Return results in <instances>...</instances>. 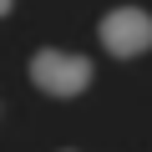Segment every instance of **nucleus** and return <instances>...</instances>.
I'll return each instance as SVG.
<instances>
[{"label": "nucleus", "mask_w": 152, "mask_h": 152, "mask_svg": "<svg viewBox=\"0 0 152 152\" xmlns=\"http://www.w3.org/2000/svg\"><path fill=\"white\" fill-rule=\"evenodd\" d=\"M102 46L112 51V56H142L147 46H152V15L147 10H137V5H122V10H112L107 20H102Z\"/></svg>", "instance_id": "f03ea898"}, {"label": "nucleus", "mask_w": 152, "mask_h": 152, "mask_svg": "<svg viewBox=\"0 0 152 152\" xmlns=\"http://www.w3.org/2000/svg\"><path fill=\"white\" fill-rule=\"evenodd\" d=\"M31 81L51 96H76V91H86L91 86V61L86 56H76V51H36L31 56Z\"/></svg>", "instance_id": "f257e3e1"}, {"label": "nucleus", "mask_w": 152, "mask_h": 152, "mask_svg": "<svg viewBox=\"0 0 152 152\" xmlns=\"http://www.w3.org/2000/svg\"><path fill=\"white\" fill-rule=\"evenodd\" d=\"M10 5H15V0H0V15H5V10H10Z\"/></svg>", "instance_id": "7ed1b4c3"}]
</instances>
